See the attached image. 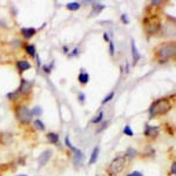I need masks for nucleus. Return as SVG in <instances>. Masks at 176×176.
Returning <instances> with one entry per match:
<instances>
[{"mask_svg": "<svg viewBox=\"0 0 176 176\" xmlns=\"http://www.w3.org/2000/svg\"><path fill=\"white\" fill-rule=\"evenodd\" d=\"M67 51H68V48H67V47H66V46H65V47H63V52H65V53H66V52H67Z\"/></svg>", "mask_w": 176, "mask_h": 176, "instance_id": "38", "label": "nucleus"}, {"mask_svg": "<svg viewBox=\"0 0 176 176\" xmlns=\"http://www.w3.org/2000/svg\"><path fill=\"white\" fill-rule=\"evenodd\" d=\"M47 138L49 140L51 143H57L59 141V135L55 133H48L47 134Z\"/></svg>", "mask_w": 176, "mask_h": 176, "instance_id": "16", "label": "nucleus"}, {"mask_svg": "<svg viewBox=\"0 0 176 176\" xmlns=\"http://www.w3.org/2000/svg\"><path fill=\"white\" fill-rule=\"evenodd\" d=\"M73 161L75 164H81L83 161V154L81 153V150L78 149L77 152H74V156H73Z\"/></svg>", "mask_w": 176, "mask_h": 176, "instance_id": "12", "label": "nucleus"}, {"mask_svg": "<svg viewBox=\"0 0 176 176\" xmlns=\"http://www.w3.org/2000/svg\"><path fill=\"white\" fill-rule=\"evenodd\" d=\"M102 117H103V113L101 112V113H100V114H99L95 119H93V121H92V122H93V123H99V122L102 120Z\"/></svg>", "mask_w": 176, "mask_h": 176, "instance_id": "27", "label": "nucleus"}, {"mask_svg": "<svg viewBox=\"0 0 176 176\" xmlns=\"http://www.w3.org/2000/svg\"><path fill=\"white\" fill-rule=\"evenodd\" d=\"M121 20H122V22H124V24H128V22H129L127 14H122V15H121Z\"/></svg>", "mask_w": 176, "mask_h": 176, "instance_id": "30", "label": "nucleus"}, {"mask_svg": "<svg viewBox=\"0 0 176 176\" xmlns=\"http://www.w3.org/2000/svg\"><path fill=\"white\" fill-rule=\"evenodd\" d=\"M79 99H80V102H83L85 101V94L83 93H80L79 94Z\"/></svg>", "mask_w": 176, "mask_h": 176, "instance_id": "33", "label": "nucleus"}, {"mask_svg": "<svg viewBox=\"0 0 176 176\" xmlns=\"http://www.w3.org/2000/svg\"><path fill=\"white\" fill-rule=\"evenodd\" d=\"M37 29L35 28H21V34L24 35L25 39H31L35 34Z\"/></svg>", "mask_w": 176, "mask_h": 176, "instance_id": "10", "label": "nucleus"}, {"mask_svg": "<svg viewBox=\"0 0 176 176\" xmlns=\"http://www.w3.org/2000/svg\"><path fill=\"white\" fill-rule=\"evenodd\" d=\"M158 134V128L153 127V126H146V130H144V135L146 136H156Z\"/></svg>", "mask_w": 176, "mask_h": 176, "instance_id": "9", "label": "nucleus"}, {"mask_svg": "<svg viewBox=\"0 0 176 176\" xmlns=\"http://www.w3.org/2000/svg\"><path fill=\"white\" fill-rule=\"evenodd\" d=\"M43 71H45L46 73H49V72H51V68H48L47 66H43Z\"/></svg>", "mask_w": 176, "mask_h": 176, "instance_id": "36", "label": "nucleus"}, {"mask_svg": "<svg viewBox=\"0 0 176 176\" xmlns=\"http://www.w3.org/2000/svg\"><path fill=\"white\" fill-rule=\"evenodd\" d=\"M32 112V115H40L41 113H42V109L40 108V107H35V108H33V110H31Z\"/></svg>", "mask_w": 176, "mask_h": 176, "instance_id": "24", "label": "nucleus"}, {"mask_svg": "<svg viewBox=\"0 0 176 176\" xmlns=\"http://www.w3.org/2000/svg\"><path fill=\"white\" fill-rule=\"evenodd\" d=\"M103 39H105V41H109V40H110L107 33H105V34H103Z\"/></svg>", "mask_w": 176, "mask_h": 176, "instance_id": "35", "label": "nucleus"}, {"mask_svg": "<svg viewBox=\"0 0 176 176\" xmlns=\"http://www.w3.org/2000/svg\"><path fill=\"white\" fill-rule=\"evenodd\" d=\"M123 133H124L126 135H128V136H133V135H134V133H133V130H132V128H130L129 126H126V127L123 128Z\"/></svg>", "mask_w": 176, "mask_h": 176, "instance_id": "21", "label": "nucleus"}, {"mask_svg": "<svg viewBox=\"0 0 176 176\" xmlns=\"http://www.w3.org/2000/svg\"><path fill=\"white\" fill-rule=\"evenodd\" d=\"M52 155H53V152H52L51 149H47V150L42 152V153L40 154L39 158H38V161H39V166H45V164L49 161V158L52 157Z\"/></svg>", "mask_w": 176, "mask_h": 176, "instance_id": "6", "label": "nucleus"}, {"mask_svg": "<svg viewBox=\"0 0 176 176\" xmlns=\"http://www.w3.org/2000/svg\"><path fill=\"white\" fill-rule=\"evenodd\" d=\"M109 53H110L112 57L114 55V43H113V42L109 43Z\"/></svg>", "mask_w": 176, "mask_h": 176, "instance_id": "29", "label": "nucleus"}, {"mask_svg": "<svg viewBox=\"0 0 176 176\" xmlns=\"http://www.w3.org/2000/svg\"><path fill=\"white\" fill-rule=\"evenodd\" d=\"M17 176H27V175H25V174H22V175H17Z\"/></svg>", "mask_w": 176, "mask_h": 176, "instance_id": "39", "label": "nucleus"}, {"mask_svg": "<svg viewBox=\"0 0 176 176\" xmlns=\"http://www.w3.org/2000/svg\"><path fill=\"white\" fill-rule=\"evenodd\" d=\"M113 98H114V92H112L110 94H108V96H107V98L103 99V101H102V105H106L107 102H109V101H110V100H112Z\"/></svg>", "mask_w": 176, "mask_h": 176, "instance_id": "23", "label": "nucleus"}, {"mask_svg": "<svg viewBox=\"0 0 176 176\" xmlns=\"http://www.w3.org/2000/svg\"><path fill=\"white\" fill-rule=\"evenodd\" d=\"M127 176H143L140 172H133V173H130V174H128Z\"/></svg>", "mask_w": 176, "mask_h": 176, "instance_id": "32", "label": "nucleus"}, {"mask_svg": "<svg viewBox=\"0 0 176 176\" xmlns=\"http://www.w3.org/2000/svg\"><path fill=\"white\" fill-rule=\"evenodd\" d=\"M176 46L175 42H164L157 47L156 55L161 59H170L175 57Z\"/></svg>", "mask_w": 176, "mask_h": 176, "instance_id": "2", "label": "nucleus"}, {"mask_svg": "<svg viewBox=\"0 0 176 176\" xmlns=\"http://www.w3.org/2000/svg\"><path fill=\"white\" fill-rule=\"evenodd\" d=\"M176 173V163L175 162H173V164H172V168H170V174H175Z\"/></svg>", "mask_w": 176, "mask_h": 176, "instance_id": "31", "label": "nucleus"}, {"mask_svg": "<svg viewBox=\"0 0 176 176\" xmlns=\"http://www.w3.org/2000/svg\"><path fill=\"white\" fill-rule=\"evenodd\" d=\"M130 46H132V55H133V65H136L137 61L140 60L141 58V54L138 53V51H137L136 46H135V41L134 40H132L130 41Z\"/></svg>", "mask_w": 176, "mask_h": 176, "instance_id": "8", "label": "nucleus"}, {"mask_svg": "<svg viewBox=\"0 0 176 176\" xmlns=\"http://www.w3.org/2000/svg\"><path fill=\"white\" fill-rule=\"evenodd\" d=\"M25 49H26V52H27L32 58H34V57L37 55V53H35V47H34L33 45H27V46L25 47Z\"/></svg>", "mask_w": 176, "mask_h": 176, "instance_id": "15", "label": "nucleus"}, {"mask_svg": "<svg viewBox=\"0 0 176 176\" xmlns=\"http://www.w3.org/2000/svg\"><path fill=\"white\" fill-rule=\"evenodd\" d=\"M31 91H32V83H31L29 81H27V80L22 79V80H21V82H20L19 92L20 93H22V94H29V93H31Z\"/></svg>", "mask_w": 176, "mask_h": 176, "instance_id": "7", "label": "nucleus"}, {"mask_svg": "<svg viewBox=\"0 0 176 176\" xmlns=\"http://www.w3.org/2000/svg\"><path fill=\"white\" fill-rule=\"evenodd\" d=\"M78 79H79V81H80V83H87L88 81H89V75H88V73H80L79 74V77H78Z\"/></svg>", "mask_w": 176, "mask_h": 176, "instance_id": "14", "label": "nucleus"}, {"mask_svg": "<svg viewBox=\"0 0 176 176\" xmlns=\"http://www.w3.org/2000/svg\"><path fill=\"white\" fill-rule=\"evenodd\" d=\"M34 126H35L38 129H40V130H45V124H43L42 121H40V120H35V121H34Z\"/></svg>", "mask_w": 176, "mask_h": 176, "instance_id": "20", "label": "nucleus"}, {"mask_svg": "<svg viewBox=\"0 0 176 176\" xmlns=\"http://www.w3.org/2000/svg\"><path fill=\"white\" fill-rule=\"evenodd\" d=\"M172 109V103L169 100L167 99H160L155 102L152 103L150 108H149V116L155 117L156 115H163L166 113H168Z\"/></svg>", "mask_w": 176, "mask_h": 176, "instance_id": "1", "label": "nucleus"}, {"mask_svg": "<svg viewBox=\"0 0 176 176\" xmlns=\"http://www.w3.org/2000/svg\"><path fill=\"white\" fill-rule=\"evenodd\" d=\"M105 8V6L103 5H100V4H96V5H94V11L96 12V13H99L101 10H103Z\"/></svg>", "mask_w": 176, "mask_h": 176, "instance_id": "28", "label": "nucleus"}, {"mask_svg": "<svg viewBox=\"0 0 176 176\" xmlns=\"http://www.w3.org/2000/svg\"><path fill=\"white\" fill-rule=\"evenodd\" d=\"M65 143H66V146H67V147H68V148H69V149H71V150H72L73 153L78 150V149H77V148H75V147H74V146H73V144L71 143V141H69V136H66V137H65Z\"/></svg>", "mask_w": 176, "mask_h": 176, "instance_id": "19", "label": "nucleus"}, {"mask_svg": "<svg viewBox=\"0 0 176 176\" xmlns=\"http://www.w3.org/2000/svg\"><path fill=\"white\" fill-rule=\"evenodd\" d=\"M17 67H18V69H19L20 72H25V71H27V69H29V68H31V65H29V62H28V61L20 60V61L17 62Z\"/></svg>", "mask_w": 176, "mask_h": 176, "instance_id": "11", "label": "nucleus"}, {"mask_svg": "<svg viewBox=\"0 0 176 176\" xmlns=\"http://www.w3.org/2000/svg\"><path fill=\"white\" fill-rule=\"evenodd\" d=\"M67 8L69 11H78L80 8V4L79 2H69V4H67Z\"/></svg>", "mask_w": 176, "mask_h": 176, "instance_id": "18", "label": "nucleus"}, {"mask_svg": "<svg viewBox=\"0 0 176 176\" xmlns=\"http://www.w3.org/2000/svg\"><path fill=\"white\" fill-rule=\"evenodd\" d=\"M19 93H20L19 91H17V92H14V93H8V94H7V96H8L10 99H12V100H15V99L19 96V95H18Z\"/></svg>", "mask_w": 176, "mask_h": 176, "instance_id": "25", "label": "nucleus"}, {"mask_svg": "<svg viewBox=\"0 0 176 176\" xmlns=\"http://www.w3.org/2000/svg\"><path fill=\"white\" fill-rule=\"evenodd\" d=\"M126 155L129 157V158H134V157L137 155L136 149H134V148H128L127 152H126Z\"/></svg>", "mask_w": 176, "mask_h": 176, "instance_id": "17", "label": "nucleus"}, {"mask_svg": "<svg viewBox=\"0 0 176 176\" xmlns=\"http://www.w3.org/2000/svg\"><path fill=\"white\" fill-rule=\"evenodd\" d=\"M108 124H109V122L108 121H106V122H103V124L100 127V128H98V130H96V133H101L103 129H106L107 127H108Z\"/></svg>", "mask_w": 176, "mask_h": 176, "instance_id": "26", "label": "nucleus"}, {"mask_svg": "<svg viewBox=\"0 0 176 176\" xmlns=\"http://www.w3.org/2000/svg\"><path fill=\"white\" fill-rule=\"evenodd\" d=\"M1 141L4 143H10V142H12V137H11V135H8V134H5V135H2V137H1Z\"/></svg>", "mask_w": 176, "mask_h": 176, "instance_id": "22", "label": "nucleus"}, {"mask_svg": "<svg viewBox=\"0 0 176 176\" xmlns=\"http://www.w3.org/2000/svg\"><path fill=\"white\" fill-rule=\"evenodd\" d=\"M15 114L22 123H29L32 120V112L25 106H18L15 109Z\"/></svg>", "mask_w": 176, "mask_h": 176, "instance_id": "5", "label": "nucleus"}, {"mask_svg": "<svg viewBox=\"0 0 176 176\" xmlns=\"http://www.w3.org/2000/svg\"><path fill=\"white\" fill-rule=\"evenodd\" d=\"M143 26L146 28V31L150 34H155L158 32V29L161 28V24L160 20L156 17H152V18H146L143 20Z\"/></svg>", "mask_w": 176, "mask_h": 176, "instance_id": "4", "label": "nucleus"}, {"mask_svg": "<svg viewBox=\"0 0 176 176\" xmlns=\"http://www.w3.org/2000/svg\"><path fill=\"white\" fill-rule=\"evenodd\" d=\"M124 164H126V158L122 156L115 157L112 161V163L109 164V167H108V173L110 175H119L123 170Z\"/></svg>", "mask_w": 176, "mask_h": 176, "instance_id": "3", "label": "nucleus"}, {"mask_svg": "<svg viewBox=\"0 0 176 176\" xmlns=\"http://www.w3.org/2000/svg\"><path fill=\"white\" fill-rule=\"evenodd\" d=\"M77 53H78V48H75V49H74V51H73V53H72V54H71V55H75V54H77Z\"/></svg>", "mask_w": 176, "mask_h": 176, "instance_id": "37", "label": "nucleus"}, {"mask_svg": "<svg viewBox=\"0 0 176 176\" xmlns=\"http://www.w3.org/2000/svg\"><path fill=\"white\" fill-rule=\"evenodd\" d=\"M99 156V147H95L93 149V153H92V156H91V160H89V164H94L98 160Z\"/></svg>", "mask_w": 176, "mask_h": 176, "instance_id": "13", "label": "nucleus"}, {"mask_svg": "<svg viewBox=\"0 0 176 176\" xmlns=\"http://www.w3.org/2000/svg\"><path fill=\"white\" fill-rule=\"evenodd\" d=\"M152 4H153V5H160V4H162V1H161V0H154Z\"/></svg>", "mask_w": 176, "mask_h": 176, "instance_id": "34", "label": "nucleus"}]
</instances>
